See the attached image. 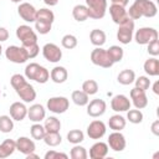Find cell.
<instances>
[{"mask_svg": "<svg viewBox=\"0 0 159 159\" xmlns=\"http://www.w3.org/2000/svg\"><path fill=\"white\" fill-rule=\"evenodd\" d=\"M26 158H27V159H31V158H34V159H37V158H39V155H37V154H35V153L32 152V153L27 154V155H26Z\"/></svg>", "mask_w": 159, "mask_h": 159, "instance_id": "obj_52", "label": "cell"}, {"mask_svg": "<svg viewBox=\"0 0 159 159\" xmlns=\"http://www.w3.org/2000/svg\"><path fill=\"white\" fill-rule=\"evenodd\" d=\"M61 43H62V47L67 48V50H72L77 46L78 41H77V37L75 35H71V34H67L62 37L61 40Z\"/></svg>", "mask_w": 159, "mask_h": 159, "instance_id": "obj_41", "label": "cell"}, {"mask_svg": "<svg viewBox=\"0 0 159 159\" xmlns=\"http://www.w3.org/2000/svg\"><path fill=\"white\" fill-rule=\"evenodd\" d=\"M51 27H52V24L50 22H46V21H40V20H36L35 21V30L40 34V35H46L51 31Z\"/></svg>", "mask_w": 159, "mask_h": 159, "instance_id": "obj_42", "label": "cell"}, {"mask_svg": "<svg viewBox=\"0 0 159 159\" xmlns=\"http://www.w3.org/2000/svg\"><path fill=\"white\" fill-rule=\"evenodd\" d=\"M1 51H2V47H1V45H0V56H1Z\"/></svg>", "mask_w": 159, "mask_h": 159, "instance_id": "obj_54", "label": "cell"}, {"mask_svg": "<svg viewBox=\"0 0 159 159\" xmlns=\"http://www.w3.org/2000/svg\"><path fill=\"white\" fill-rule=\"evenodd\" d=\"M36 20L46 21V22L52 24V22L55 21V14H53L51 10H48V9L43 7V9L37 10V12H36ZM36 20H35V21H36Z\"/></svg>", "mask_w": 159, "mask_h": 159, "instance_id": "obj_33", "label": "cell"}, {"mask_svg": "<svg viewBox=\"0 0 159 159\" xmlns=\"http://www.w3.org/2000/svg\"><path fill=\"white\" fill-rule=\"evenodd\" d=\"M30 134H31L32 139H35V140H42L43 137H45V134H46V129L40 123H35L30 128Z\"/></svg>", "mask_w": 159, "mask_h": 159, "instance_id": "obj_34", "label": "cell"}, {"mask_svg": "<svg viewBox=\"0 0 159 159\" xmlns=\"http://www.w3.org/2000/svg\"><path fill=\"white\" fill-rule=\"evenodd\" d=\"M132 5L138 11L140 17L142 16H144V17H154L158 14L157 5L150 0H134V2Z\"/></svg>", "mask_w": 159, "mask_h": 159, "instance_id": "obj_7", "label": "cell"}, {"mask_svg": "<svg viewBox=\"0 0 159 159\" xmlns=\"http://www.w3.org/2000/svg\"><path fill=\"white\" fill-rule=\"evenodd\" d=\"M91 61L93 65L103 67V68H109L113 66V62L111 61V58L107 53V50H104L102 47H96L94 50H92Z\"/></svg>", "mask_w": 159, "mask_h": 159, "instance_id": "obj_8", "label": "cell"}, {"mask_svg": "<svg viewBox=\"0 0 159 159\" xmlns=\"http://www.w3.org/2000/svg\"><path fill=\"white\" fill-rule=\"evenodd\" d=\"M36 12L37 10L29 2H20L17 7V14L19 16L26 21V22H35L36 20Z\"/></svg>", "mask_w": 159, "mask_h": 159, "instance_id": "obj_14", "label": "cell"}, {"mask_svg": "<svg viewBox=\"0 0 159 159\" xmlns=\"http://www.w3.org/2000/svg\"><path fill=\"white\" fill-rule=\"evenodd\" d=\"M27 117L31 122L34 123H40L41 120L45 119L46 117V111L43 108V106L36 103V104H32L30 108H27Z\"/></svg>", "mask_w": 159, "mask_h": 159, "instance_id": "obj_20", "label": "cell"}, {"mask_svg": "<svg viewBox=\"0 0 159 159\" xmlns=\"http://www.w3.org/2000/svg\"><path fill=\"white\" fill-rule=\"evenodd\" d=\"M14 129V119L10 116H0V132L10 133Z\"/></svg>", "mask_w": 159, "mask_h": 159, "instance_id": "obj_37", "label": "cell"}, {"mask_svg": "<svg viewBox=\"0 0 159 159\" xmlns=\"http://www.w3.org/2000/svg\"><path fill=\"white\" fill-rule=\"evenodd\" d=\"M150 129H152V133L154 135H159V120L158 119L152 123V128Z\"/></svg>", "mask_w": 159, "mask_h": 159, "instance_id": "obj_48", "label": "cell"}, {"mask_svg": "<svg viewBox=\"0 0 159 159\" xmlns=\"http://www.w3.org/2000/svg\"><path fill=\"white\" fill-rule=\"evenodd\" d=\"M108 145L114 152H122L125 149V145H127L125 137L120 132L113 130V133H111L108 137Z\"/></svg>", "mask_w": 159, "mask_h": 159, "instance_id": "obj_15", "label": "cell"}, {"mask_svg": "<svg viewBox=\"0 0 159 159\" xmlns=\"http://www.w3.org/2000/svg\"><path fill=\"white\" fill-rule=\"evenodd\" d=\"M42 140L48 147H57V145L61 144L62 138L60 135V132H46V134H45Z\"/></svg>", "mask_w": 159, "mask_h": 159, "instance_id": "obj_32", "label": "cell"}, {"mask_svg": "<svg viewBox=\"0 0 159 159\" xmlns=\"http://www.w3.org/2000/svg\"><path fill=\"white\" fill-rule=\"evenodd\" d=\"M43 2L46 5H48V6H55V5H57L58 0H43Z\"/></svg>", "mask_w": 159, "mask_h": 159, "instance_id": "obj_50", "label": "cell"}, {"mask_svg": "<svg viewBox=\"0 0 159 159\" xmlns=\"http://www.w3.org/2000/svg\"><path fill=\"white\" fill-rule=\"evenodd\" d=\"M107 53L111 58V61L113 63H117V62H120L123 60V56H124V51L120 46H117V45H113L111 46L108 50H107Z\"/></svg>", "mask_w": 159, "mask_h": 159, "instance_id": "obj_31", "label": "cell"}, {"mask_svg": "<svg viewBox=\"0 0 159 159\" xmlns=\"http://www.w3.org/2000/svg\"><path fill=\"white\" fill-rule=\"evenodd\" d=\"M72 16L78 22L86 21L89 17L88 16V9H87V6L86 5H82V4H78V5L73 6V9H72Z\"/></svg>", "mask_w": 159, "mask_h": 159, "instance_id": "obj_28", "label": "cell"}, {"mask_svg": "<svg viewBox=\"0 0 159 159\" xmlns=\"http://www.w3.org/2000/svg\"><path fill=\"white\" fill-rule=\"evenodd\" d=\"M84 139V133L81 129H72L67 133V140L72 144H80Z\"/></svg>", "mask_w": 159, "mask_h": 159, "instance_id": "obj_36", "label": "cell"}, {"mask_svg": "<svg viewBox=\"0 0 159 159\" xmlns=\"http://www.w3.org/2000/svg\"><path fill=\"white\" fill-rule=\"evenodd\" d=\"M0 94H1V89H0Z\"/></svg>", "mask_w": 159, "mask_h": 159, "instance_id": "obj_55", "label": "cell"}, {"mask_svg": "<svg viewBox=\"0 0 159 159\" xmlns=\"http://www.w3.org/2000/svg\"><path fill=\"white\" fill-rule=\"evenodd\" d=\"M5 57L14 63H25L29 60L26 48L24 46H16V45L7 46V48L5 50Z\"/></svg>", "mask_w": 159, "mask_h": 159, "instance_id": "obj_6", "label": "cell"}, {"mask_svg": "<svg viewBox=\"0 0 159 159\" xmlns=\"http://www.w3.org/2000/svg\"><path fill=\"white\" fill-rule=\"evenodd\" d=\"M134 40L138 45H148L149 42L158 40V31L154 27H140L135 31Z\"/></svg>", "mask_w": 159, "mask_h": 159, "instance_id": "obj_9", "label": "cell"}, {"mask_svg": "<svg viewBox=\"0 0 159 159\" xmlns=\"http://www.w3.org/2000/svg\"><path fill=\"white\" fill-rule=\"evenodd\" d=\"M109 14H111V17L113 20L114 24L117 25H120L122 22H124L129 16L127 14V10L124 6H120V5H117V4H112L109 6Z\"/></svg>", "mask_w": 159, "mask_h": 159, "instance_id": "obj_18", "label": "cell"}, {"mask_svg": "<svg viewBox=\"0 0 159 159\" xmlns=\"http://www.w3.org/2000/svg\"><path fill=\"white\" fill-rule=\"evenodd\" d=\"M10 83L12 86V88L15 89L16 94L25 102V103H30L32 101H35L36 98V91L34 88L32 84H30L25 76L20 75V73H15L11 76L10 78Z\"/></svg>", "mask_w": 159, "mask_h": 159, "instance_id": "obj_1", "label": "cell"}, {"mask_svg": "<svg viewBox=\"0 0 159 159\" xmlns=\"http://www.w3.org/2000/svg\"><path fill=\"white\" fill-rule=\"evenodd\" d=\"M47 109L52 113H56V114H61V113H65L68 107H70V101L67 97H63V96H57V97H51L48 101H47Z\"/></svg>", "mask_w": 159, "mask_h": 159, "instance_id": "obj_10", "label": "cell"}, {"mask_svg": "<svg viewBox=\"0 0 159 159\" xmlns=\"http://www.w3.org/2000/svg\"><path fill=\"white\" fill-rule=\"evenodd\" d=\"M16 37L21 41V45L24 47L37 43V35L29 25H20L16 29Z\"/></svg>", "mask_w": 159, "mask_h": 159, "instance_id": "obj_5", "label": "cell"}, {"mask_svg": "<svg viewBox=\"0 0 159 159\" xmlns=\"http://www.w3.org/2000/svg\"><path fill=\"white\" fill-rule=\"evenodd\" d=\"M89 40H91V43L94 45L96 47H102V46L106 43L107 36H106V32H104L103 30L93 29V30L89 32Z\"/></svg>", "mask_w": 159, "mask_h": 159, "instance_id": "obj_24", "label": "cell"}, {"mask_svg": "<svg viewBox=\"0 0 159 159\" xmlns=\"http://www.w3.org/2000/svg\"><path fill=\"white\" fill-rule=\"evenodd\" d=\"M108 144L104 142L94 143L89 149V158L91 159H103L108 154Z\"/></svg>", "mask_w": 159, "mask_h": 159, "instance_id": "obj_22", "label": "cell"}, {"mask_svg": "<svg viewBox=\"0 0 159 159\" xmlns=\"http://www.w3.org/2000/svg\"><path fill=\"white\" fill-rule=\"evenodd\" d=\"M129 96H130L132 103L134 104V107L137 109H143L148 106V97L145 94V91L134 87L133 89H130Z\"/></svg>", "mask_w": 159, "mask_h": 159, "instance_id": "obj_16", "label": "cell"}, {"mask_svg": "<svg viewBox=\"0 0 159 159\" xmlns=\"http://www.w3.org/2000/svg\"><path fill=\"white\" fill-rule=\"evenodd\" d=\"M58 158L67 159V158H68V155H67V154H65V153L56 152V150H48V152L45 154V159H58Z\"/></svg>", "mask_w": 159, "mask_h": 159, "instance_id": "obj_45", "label": "cell"}, {"mask_svg": "<svg viewBox=\"0 0 159 159\" xmlns=\"http://www.w3.org/2000/svg\"><path fill=\"white\" fill-rule=\"evenodd\" d=\"M111 1H112V4H117V5H120V6H124V7L129 2V0H111Z\"/></svg>", "mask_w": 159, "mask_h": 159, "instance_id": "obj_49", "label": "cell"}, {"mask_svg": "<svg viewBox=\"0 0 159 159\" xmlns=\"http://www.w3.org/2000/svg\"><path fill=\"white\" fill-rule=\"evenodd\" d=\"M9 112H10V117L14 119V120H17V122H21L26 118L27 116V107L25 106V103L22 102H14L10 108H9Z\"/></svg>", "mask_w": 159, "mask_h": 159, "instance_id": "obj_19", "label": "cell"}, {"mask_svg": "<svg viewBox=\"0 0 159 159\" xmlns=\"http://www.w3.org/2000/svg\"><path fill=\"white\" fill-rule=\"evenodd\" d=\"M88 9V16L94 20L103 19L107 11V0H84Z\"/></svg>", "mask_w": 159, "mask_h": 159, "instance_id": "obj_3", "label": "cell"}, {"mask_svg": "<svg viewBox=\"0 0 159 159\" xmlns=\"http://www.w3.org/2000/svg\"><path fill=\"white\" fill-rule=\"evenodd\" d=\"M82 91L88 96H93L98 92V83L94 80H87L82 83Z\"/></svg>", "mask_w": 159, "mask_h": 159, "instance_id": "obj_39", "label": "cell"}, {"mask_svg": "<svg viewBox=\"0 0 159 159\" xmlns=\"http://www.w3.org/2000/svg\"><path fill=\"white\" fill-rule=\"evenodd\" d=\"M42 55L45 57V60H47L48 62L56 63L62 58V51L61 48L56 45V43H46L42 47Z\"/></svg>", "mask_w": 159, "mask_h": 159, "instance_id": "obj_11", "label": "cell"}, {"mask_svg": "<svg viewBox=\"0 0 159 159\" xmlns=\"http://www.w3.org/2000/svg\"><path fill=\"white\" fill-rule=\"evenodd\" d=\"M125 124H127V120L123 116L120 114H114L109 118L108 120V125L112 130H116V132H120L122 129L125 128Z\"/></svg>", "mask_w": 159, "mask_h": 159, "instance_id": "obj_27", "label": "cell"}, {"mask_svg": "<svg viewBox=\"0 0 159 159\" xmlns=\"http://www.w3.org/2000/svg\"><path fill=\"white\" fill-rule=\"evenodd\" d=\"M106 109H107V104L101 98L92 99L91 102L87 103V114L92 118H97V117L103 116Z\"/></svg>", "mask_w": 159, "mask_h": 159, "instance_id": "obj_12", "label": "cell"}, {"mask_svg": "<svg viewBox=\"0 0 159 159\" xmlns=\"http://www.w3.org/2000/svg\"><path fill=\"white\" fill-rule=\"evenodd\" d=\"M9 39V31L5 27H0V42H4Z\"/></svg>", "mask_w": 159, "mask_h": 159, "instance_id": "obj_47", "label": "cell"}, {"mask_svg": "<svg viewBox=\"0 0 159 159\" xmlns=\"http://www.w3.org/2000/svg\"><path fill=\"white\" fill-rule=\"evenodd\" d=\"M153 92H154L155 94H159V82H158V81L153 84Z\"/></svg>", "mask_w": 159, "mask_h": 159, "instance_id": "obj_51", "label": "cell"}, {"mask_svg": "<svg viewBox=\"0 0 159 159\" xmlns=\"http://www.w3.org/2000/svg\"><path fill=\"white\" fill-rule=\"evenodd\" d=\"M70 157L72 159H87L88 154L83 147H81L80 144H75V147L70 152Z\"/></svg>", "mask_w": 159, "mask_h": 159, "instance_id": "obj_40", "label": "cell"}, {"mask_svg": "<svg viewBox=\"0 0 159 159\" xmlns=\"http://www.w3.org/2000/svg\"><path fill=\"white\" fill-rule=\"evenodd\" d=\"M118 82L123 86H128V84H132L135 80V73L133 70H129V68H125L123 71L119 72L118 77H117Z\"/></svg>", "mask_w": 159, "mask_h": 159, "instance_id": "obj_29", "label": "cell"}, {"mask_svg": "<svg viewBox=\"0 0 159 159\" xmlns=\"http://www.w3.org/2000/svg\"><path fill=\"white\" fill-rule=\"evenodd\" d=\"M16 150V142L12 139H5L0 144V159L10 157Z\"/></svg>", "mask_w": 159, "mask_h": 159, "instance_id": "obj_26", "label": "cell"}, {"mask_svg": "<svg viewBox=\"0 0 159 159\" xmlns=\"http://www.w3.org/2000/svg\"><path fill=\"white\" fill-rule=\"evenodd\" d=\"M36 149V145H35V142L27 137H19L16 139V150H19L20 153L27 155L32 152H35Z\"/></svg>", "mask_w": 159, "mask_h": 159, "instance_id": "obj_21", "label": "cell"}, {"mask_svg": "<svg viewBox=\"0 0 159 159\" xmlns=\"http://www.w3.org/2000/svg\"><path fill=\"white\" fill-rule=\"evenodd\" d=\"M89 96L83 92L82 89H76L72 92L71 94V99L73 101V103L76 106H80V107H83V106H87V103L89 102Z\"/></svg>", "mask_w": 159, "mask_h": 159, "instance_id": "obj_30", "label": "cell"}, {"mask_svg": "<svg viewBox=\"0 0 159 159\" xmlns=\"http://www.w3.org/2000/svg\"><path fill=\"white\" fill-rule=\"evenodd\" d=\"M127 119L133 124H139L143 122V113L140 109H128L127 111Z\"/></svg>", "mask_w": 159, "mask_h": 159, "instance_id": "obj_38", "label": "cell"}, {"mask_svg": "<svg viewBox=\"0 0 159 159\" xmlns=\"http://www.w3.org/2000/svg\"><path fill=\"white\" fill-rule=\"evenodd\" d=\"M25 48H26V51H27L29 58H35V57L39 55V52H40V47H39V45H37V43L31 45V46L25 47Z\"/></svg>", "mask_w": 159, "mask_h": 159, "instance_id": "obj_46", "label": "cell"}, {"mask_svg": "<svg viewBox=\"0 0 159 159\" xmlns=\"http://www.w3.org/2000/svg\"><path fill=\"white\" fill-rule=\"evenodd\" d=\"M148 53L152 55L153 57H157L159 55V41L154 40L148 43Z\"/></svg>", "mask_w": 159, "mask_h": 159, "instance_id": "obj_44", "label": "cell"}, {"mask_svg": "<svg viewBox=\"0 0 159 159\" xmlns=\"http://www.w3.org/2000/svg\"><path fill=\"white\" fill-rule=\"evenodd\" d=\"M10 1H12V2H16V4H20V2H22L24 0H10Z\"/></svg>", "mask_w": 159, "mask_h": 159, "instance_id": "obj_53", "label": "cell"}, {"mask_svg": "<svg viewBox=\"0 0 159 159\" xmlns=\"http://www.w3.org/2000/svg\"><path fill=\"white\" fill-rule=\"evenodd\" d=\"M107 127L102 120H92L87 127V135L91 139H101L106 134Z\"/></svg>", "mask_w": 159, "mask_h": 159, "instance_id": "obj_13", "label": "cell"}, {"mask_svg": "<svg viewBox=\"0 0 159 159\" xmlns=\"http://www.w3.org/2000/svg\"><path fill=\"white\" fill-rule=\"evenodd\" d=\"M134 83H135V87H137V88L143 89V91L149 89V87H150V84H152L149 77H147V76H139L138 78L134 80Z\"/></svg>", "mask_w": 159, "mask_h": 159, "instance_id": "obj_43", "label": "cell"}, {"mask_svg": "<svg viewBox=\"0 0 159 159\" xmlns=\"http://www.w3.org/2000/svg\"><path fill=\"white\" fill-rule=\"evenodd\" d=\"M143 68H144V71H145V73H147L148 76H153V77L158 76V75H159V60H158L157 57H150V58H148V60L144 62Z\"/></svg>", "mask_w": 159, "mask_h": 159, "instance_id": "obj_25", "label": "cell"}, {"mask_svg": "<svg viewBox=\"0 0 159 159\" xmlns=\"http://www.w3.org/2000/svg\"><path fill=\"white\" fill-rule=\"evenodd\" d=\"M43 127H45L46 132H60V129H61V122L56 117H48V118L45 119Z\"/></svg>", "mask_w": 159, "mask_h": 159, "instance_id": "obj_35", "label": "cell"}, {"mask_svg": "<svg viewBox=\"0 0 159 159\" xmlns=\"http://www.w3.org/2000/svg\"><path fill=\"white\" fill-rule=\"evenodd\" d=\"M25 77L37 83H46L50 80V72L46 67L36 62H31L25 67Z\"/></svg>", "mask_w": 159, "mask_h": 159, "instance_id": "obj_2", "label": "cell"}, {"mask_svg": "<svg viewBox=\"0 0 159 159\" xmlns=\"http://www.w3.org/2000/svg\"><path fill=\"white\" fill-rule=\"evenodd\" d=\"M132 106L129 98L124 94H117L111 101V108L114 112H127Z\"/></svg>", "mask_w": 159, "mask_h": 159, "instance_id": "obj_17", "label": "cell"}, {"mask_svg": "<svg viewBox=\"0 0 159 159\" xmlns=\"http://www.w3.org/2000/svg\"><path fill=\"white\" fill-rule=\"evenodd\" d=\"M50 77L55 83H63V82L67 81L68 72L63 66H56V67H53L51 70Z\"/></svg>", "mask_w": 159, "mask_h": 159, "instance_id": "obj_23", "label": "cell"}, {"mask_svg": "<svg viewBox=\"0 0 159 159\" xmlns=\"http://www.w3.org/2000/svg\"><path fill=\"white\" fill-rule=\"evenodd\" d=\"M118 31H117V40L123 43L128 45L133 40V32H134V20L128 17L124 22L118 25Z\"/></svg>", "mask_w": 159, "mask_h": 159, "instance_id": "obj_4", "label": "cell"}]
</instances>
